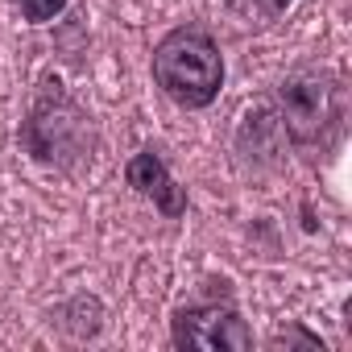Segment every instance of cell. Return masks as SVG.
Wrapping results in <instances>:
<instances>
[{
    "label": "cell",
    "instance_id": "cell-3",
    "mask_svg": "<svg viewBox=\"0 0 352 352\" xmlns=\"http://www.w3.org/2000/svg\"><path fill=\"white\" fill-rule=\"evenodd\" d=\"M157 91L183 112H204L220 100L224 87V50L204 25H174L157 38L149 54Z\"/></svg>",
    "mask_w": 352,
    "mask_h": 352
},
{
    "label": "cell",
    "instance_id": "cell-8",
    "mask_svg": "<svg viewBox=\"0 0 352 352\" xmlns=\"http://www.w3.org/2000/svg\"><path fill=\"white\" fill-rule=\"evenodd\" d=\"M228 5L241 13V17H257V21H278L290 5H294V0H228Z\"/></svg>",
    "mask_w": 352,
    "mask_h": 352
},
{
    "label": "cell",
    "instance_id": "cell-4",
    "mask_svg": "<svg viewBox=\"0 0 352 352\" xmlns=\"http://www.w3.org/2000/svg\"><path fill=\"white\" fill-rule=\"evenodd\" d=\"M170 344L199 348V352H249L253 348V327L241 319L228 282L220 294L195 298L170 315Z\"/></svg>",
    "mask_w": 352,
    "mask_h": 352
},
{
    "label": "cell",
    "instance_id": "cell-6",
    "mask_svg": "<svg viewBox=\"0 0 352 352\" xmlns=\"http://www.w3.org/2000/svg\"><path fill=\"white\" fill-rule=\"evenodd\" d=\"M124 183L133 187V195L153 204V212H162L166 220H183L187 216V187H179V179L170 174L166 157L153 145L137 149L124 162Z\"/></svg>",
    "mask_w": 352,
    "mask_h": 352
},
{
    "label": "cell",
    "instance_id": "cell-2",
    "mask_svg": "<svg viewBox=\"0 0 352 352\" xmlns=\"http://www.w3.org/2000/svg\"><path fill=\"white\" fill-rule=\"evenodd\" d=\"M17 141L38 166L75 170L96 149V124H91V112L67 91V83L54 71H46L34 87V100H30Z\"/></svg>",
    "mask_w": 352,
    "mask_h": 352
},
{
    "label": "cell",
    "instance_id": "cell-10",
    "mask_svg": "<svg viewBox=\"0 0 352 352\" xmlns=\"http://www.w3.org/2000/svg\"><path fill=\"white\" fill-rule=\"evenodd\" d=\"M270 348H319L323 352V340L315 331H307L302 323H290V327H278L270 336Z\"/></svg>",
    "mask_w": 352,
    "mask_h": 352
},
{
    "label": "cell",
    "instance_id": "cell-1",
    "mask_svg": "<svg viewBox=\"0 0 352 352\" xmlns=\"http://www.w3.org/2000/svg\"><path fill=\"white\" fill-rule=\"evenodd\" d=\"M274 116L294 149H331L348 120V83L331 67H294L270 91Z\"/></svg>",
    "mask_w": 352,
    "mask_h": 352
},
{
    "label": "cell",
    "instance_id": "cell-5",
    "mask_svg": "<svg viewBox=\"0 0 352 352\" xmlns=\"http://www.w3.org/2000/svg\"><path fill=\"white\" fill-rule=\"evenodd\" d=\"M286 133L274 116V104L270 96L253 100L236 124V162L253 174H265V170H278L282 166V153H286Z\"/></svg>",
    "mask_w": 352,
    "mask_h": 352
},
{
    "label": "cell",
    "instance_id": "cell-9",
    "mask_svg": "<svg viewBox=\"0 0 352 352\" xmlns=\"http://www.w3.org/2000/svg\"><path fill=\"white\" fill-rule=\"evenodd\" d=\"M13 5L21 9V17H25L30 25H50L54 17H63L67 0H13Z\"/></svg>",
    "mask_w": 352,
    "mask_h": 352
},
{
    "label": "cell",
    "instance_id": "cell-7",
    "mask_svg": "<svg viewBox=\"0 0 352 352\" xmlns=\"http://www.w3.org/2000/svg\"><path fill=\"white\" fill-rule=\"evenodd\" d=\"M50 323L58 331H67L71 340H91L104 327V307H100L96 294H75V298H67L63 307L50 311Z\"/></svg>",
    "mask_w": 352,
    "mask_h": 352
}]
</instances>
